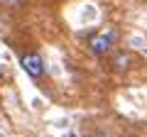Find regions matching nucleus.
<instances>
[{"label": "nucleus", "instance_id": "1", "mask_svg": "<svg viewBox=\"0 0 147 137\" xmlns=\"http://www.w3.org/2000/svg\"><path fill=\"white\" fill-rule=\"evenodd\" d=\"M115 42H118V32L115 30H103L88 42V49L96 54V56H103V54H108L110 49L115 47Z\"/></svg>", "mask_w": 147, "mask_h": 137}, {"label": "nucleus", "instance_id": "2", "mask_svg": "<svg viewBox=\"0 0 147 137\" xmlns=\"http://www.w3.org/2000/svg\"><path fill=\"white\" fill-rule=\"evenodd\" d=\"M20 64H22V68H25L27 74H30V79H42L44 76V61H42V56L39 54H25V56L20 59Z\"/></svg>", "mask_w": 147, "mask_h": 137}]
</instances>
